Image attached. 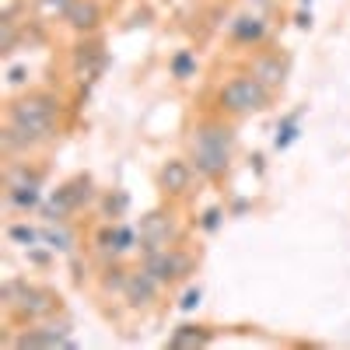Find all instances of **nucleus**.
Masks as SVG:
<instances>
[{"instance_id":"obj_5","label":"nucleus","mask_w":350,"mask_h":350,"mask_svg":"<svg viewBox=\"0 0 350 350\" xmlns=\"http://www.w3.org/2000/svg\"><path fill=\"white\" fill-rule=\"evenodd\" d=\"M168 235H172L168 217H161V214H148V217L140 221V245H144V252L168 249Z\"/></svg>"},{"instance_id":"obj_9","label":"nucleus","mask_w":350,"mask_h":350,"mask_svg":"<svg viewBox=\"0 0 350 350\" xmlns=\"http://www.w3.org/2000/svg\"><path fill=\"white\" fill-rule=\"evenodd\" d=\"M74 67H77L81 81H95V77L102 74V67H105V53H102V46H98V42L77 46V53H74Z\"/></svg>"},{"instance_id":"obj_24","label":"nucleus","mask_w":350,"mask_h":350,"mask_svg":"<svg viewBox=\"0 0 350 350\" xmlns=\"http://www.w3.org/2000/svg\"><path fill=\"white\" fill-rule=\"evenodd\" d=\"M298 28H312V14L301 11V14H298Z\"/></svg>"},{"instance_id":"obj_14","label":"nucleus","mask_w":350,"mask_h":350,"mask_svg":"<svg viewBox=\"0 0 350 350\" xmlns=\"http://www.w3.org/2000/svg\"><path fill=\"white\" fill-rule=\"evenodd\" d=\"M42 239L49 242V249H60V252H70L74 249V235L67 228H49V231H42Z\"/></svg>"},{"instance_id":"obj_6","label":"nucleus","mask_w":350,"mask_h":350,"mask_svg":"<svg viewBox=\"0 0 350 350\" xmlns=\"http://www.w3.org/2000/svg\"><path fill=\"white\" fill-rule=\"evenodd\" d=\"M102 21V8H98V0H74L70 11H67V25L74 28V32L88 36V32H95Z\"/></svg>"},{"instance_id":"obj_19","label":"nucleus","mask_w":350,"mask_h":350,"mask_svg":"<svg viewBox=\"0 0 350 350\" xmlns=\"http://www.w3.org/2000/svg\"><path fill=\"white\" fill-rule=\"evenodd\" d=\"M295 137H298V116H291V120H284V123H280V130H277V140H273V144H277V148H287V144L295 140Z\"/></svg>"},{"instance_id":"obj_7","label":"nucleus","mask_w":350,"mask_h":350,"mask_svg":"<svg viewBox=\"0 0 350 350\" xmlns=\"http://www.w3.org/2000/svg\"><path fill=\"white\" fill-rule=\"evenodd\" d=\"M252 77H259L267 88H280L287 81V60H280V53H262L252 60Z\"/></svg>"},{"instance_id":"obj_8","label":"nucleus","mask_w":350,"mask_h":350,"mask_svg":"<svg viewBox=\"0 0 350 350\" xmlns=\"http://www.w3.org/2000/svg\"><path fill=\"white\" fill-rule=\"evenodd\" d=\"M193 161H165L161 168V189L172 193V196H183L193 183Z\"/></svg>"},{"instance_id":"obj_12","label":"nucleus","mask_w":350,"mask_h":350,"mask_svg":"<svg viewBox=\"0 0 350 350\" xmlns=\"http://www.w3.org/2000/svg\"><path fill=\"white\" fill-rule=\"evenodd\" d=\"M70 4H74V0H36L32 11H36V18L42 25H49V21H67Z\"/></svg>"},{"instance_id":"obj_20","label":"nucleus","mask_w":350,"mask_h":350,"mask_svg":"<svg viewBox=\"0 0 350 350\" xmlns=\"http://www.w3.org/2000/svg\"><path fill=\"white\" fill-rule=\"evenodd\" d=\"M126 193H112V196H105V214L109 217H123V211H126Z\"/></svg>"},{"instance_id":"obj_10","label":"nucleus","mask_w":350,"mask_h":350,"mask_svg":"<svg viewBox=\"0 0 350 350\" xmlns=\"http://www.w3.org/2000/svg\"><path fill=\"white\" fill-rule=\"evenodd\" d=\"M18 347H74V340L67 336V323L64 326H46V329H32L14 340Z\"/></svg>"},{"instance_id":"obj_4","label":"nucleus","mask_w":350,"mask_h":350,"mask_svg":"<svg viewBox=\"0 0 350 350\" xmlns=\"http://www.w3.org/2000/svg\"><path fill=\"white\" fill-rule=\"evenodd\" d=\"M158 287H161V284H158L148 270H137V273L126 277L123 295H126V301H130L133 308H140V305H151V301L158 298Z\"/></svg>"},{"instance_id":"obj_17","label":"nucleus","mask_w":350,"mask_h":350,"mask_svg":"<svg viewBox=\"0 0 350 350\" xmlns=\"http://www.w3.org/2000/svg\"><path fill=\"white\" fill-rule=\"evenodd\" d=\"M18 46V21H0V53L11 56Z\"/></svg>"},{"instance_id":"obj_21","label":"nucleus","mask_w":350,"mask_h":350,"mask_svg":"<svg viewBox=\"0 0 350 350\" xmlns=\"http://www.w3.org/2000/svg\"><path fill=\"white\" fill-rule=\"evenodd\" d=\"M217 221H221V211H211L207 217H203V228H207V231H214V228H217Z\"/></svg>"},{"instance_id":"obj_3","label":"nucleus","mask_w":350,"mask_h":350,"mask_svg":"<svg viewBox=\"0 0 350 350\" xmlns=\"http://www.w3.org/2000/svg\"><path fill=\"white\" fill-rule=\"evenodd\" d=\"M144 270H148L158 284H172L189 270V256L175 252V249H158V252L144 256Z\"/></svg>"},{"instance_id":"obj_13","label":"nucleus","mask_w":350,"mask_h":350,"mask_svg":"<svg viewBox=\"0 0 350 350\" xmlns=\"http://www.w3.org/2000/svg\"><path fill=\"white\" fill-rule=\"evenodd\" d=\"M4 200L18 211H28L39 203V186H18V189H4Z\"/></svg>"},{"instance_id":"obj_11","label":"nucleus","mask_w":350,"mask_h":350,"mask_svg":"<svg viewBox=\"0 0 350 350\" xmlns=\"http://www.w3.org/2000/svg\"><path fill=\"white\" fill-rule=\"evenodd\" d=\"M262 36H267V21L262 18H235L231 21V39L235 42H245V46H256V42H262Z\"/></svg>"},{"instance_id":"obj_18","label":"nucleus","mask_w":350,"mask_h":350,"mask_svg":"<svg viewBox=\"0 0 350 350\" xmlns=\"http://www.w3.org/2000/svg\"><path fill=\"white\" fill-rule=\"evenodd\" d=\"M193 70H196V56H193V53H179V56L172 60V74L179 77V81H186Z\"/></svg>"},{"instance_id":"obj_15","label":"nucleus","mask_w":350,"mask_h":350,"mask_svg":"<svg viewBox=\"0 0 350 350\" xmlns=\"http://www.w3.org/2000/svg\"><path fill=\"white\" fill-rule=\"evenodd\" d=\"M211 336L207 333H196V326H183L179 333L172 336V347H203Z\"/></svg>"},{"instance_id":"obj_1","label":"nucleus","mask_w":350,"mask_h":350,"mask_svg":"<svg viewBox=\"0 0 350 350\" xmlns=\"http://www.w3.org/2000/svg\"><path fill=\"white\" fill-rule=\"evenodd\" d=\"M235 148V130L224 123H200L193 137V168L203 179H221Z\"/></svg>"},{"instance_id":"obj_22","label":"nucleus","mask_w":350,"mask_h":350,"mask_svg":"<svg viewBox=\"0 0 350 350\" xmlns=\"http://www.w3.org/2000/svg\"><path fill=\"white\" fill-rule=\"evenodd\" d=\"M193 305H200V291H189V295L183 298V308H193Z\"/></svg>"},{"instance_id":"obj_16","label":"nucleus","mask_w":350,"mask_h":350,"mask_svg":"<svg viewBox=\"0 0 350 350\" xmlns=\"http://www.w3.org/2000/svg\"><path fill=\"white\" fill-rule=\"evenodd\" d=\"M8 235H11L18 245H25V249H32V245L42 239L39 231H36V228H28V224H11V228H8Z\"/></svg>"},{"instance_id":"obj_2","label":"nucleus","mask_w":350,"mask_h":350,"mask_svg":"<svg viewBox=\"0 0 350 350\" xmlns=\"http://www.w3.org/2000/svg\"><path fill=\"white\" fill-rule=\"evenodd\" d=\"M217 102L231 116H249V112H259V109L270 105V88L252 74L249 77H231L217 92Z\"/></svg>"},{"instance_id":"obj_23","label":"nucleus","mask_w":350,"mask_h":350,"mask_svg":"<svg viewBox=\"0 0 350 350\" xmlns=\"http://www.w3.org/2000/svg\"><path fill=\"white\" fill-rule=\"evenodd\" d=\"M25 81V67H11V84H21Z\"/></svg>"}]
</instances>
